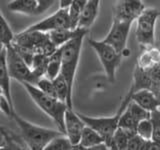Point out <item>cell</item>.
<instances>
[{"instance_id":"cell-1","label":"cell","mask_w":160,"mask_h":150,"mask_svg":"<svg viewBox=\"0 0 160 150\" xmlns=\"http://www.w3.org/2000/svg\"><path fill=\"white\" fill-rule=\"evenodd\" d=\"M21 84L24 86L25 90L29 94V96L36 103L37 106L47 116H49L53 120L54 123L58 127V130L64 133L65 131L64 116H65V112L68 109L67 104L61 101V100L42 92L36 85L30 84L28 82H23Z\"/></svg>"},{"instance_id":"cell-2","label":"cell","mask_w":160,"mask_h":150,"mask_svg":"<svg viewBox=\"0 0 160 150\" xmlns=\"http://www.w3.org/2000/svg\"><path fill=\"white\" fill-rule=\"evenodd\" d=\"M12 119L16 122L26 146L31 150H44L53 138L64 134L60 130H53L35 125L20 117L16 112L13 114Z\"/></svg>"},{"instance_id":"cell-3","label":"cell","mask_w":160,"mask_h":150,"mask_svg":"<svg viewBox=\"0 0 160 150\" xmlns=\"http://www.w3.org/2000/svg\"><path fill=\"white\" fill-rule=\"evenodd\" d=\"M87 33L88 31L80 33L76 37L60 46V49H61V71H60V74L66 80L69 91L71 94L73 92L75 75H76L80 55H81L83 39Z\"/></svg>"},{"instance_id":"cell-4","label":"cell","mask_w":160,"mask_h":150,"mask_svg":"<svg viewBox=\"0 0 160 150\" xmlns=\"http://www.w3.org/2000/svg\"><path fill=\"white\" fill-rule=\"evenodd\" d=\"M130 100H131L130 99V96L128 94H126V96H125V98L122 100L121 104H120L116 114H114L113 116H110V117H91V116H87V115H84V114H80V113L78 114L80 118L83 120L85 125L91 127L92 129H94L95 131H97L101 135L102 138L104 139V142L107 145L108 149H110L113 134L115 132V130L118 127V120L120 117V114H121L123 110L126 108Z\"/></svg>"},{"instance_id":"cell-5","label":"cell","mask_w":160,"mask_h":150,"mask_svg":"<svg viewBox=\"0 0 160 150\" xmlns=\"http://www.w3.org/2000/svg\"><path fill=\"white\" fill-rule=\"evenodd\" d=\"M13 44L17 46L26 48L33 51L34 53H42L50 56L55 52L58 47L51 41L48 32L31 31V30H23L16 35H14Z\"/></svg>"},{"instance_id":"cell-6","label":"cell","mask_w":160,"mask_h":150,"mask_svg":"<svg viewBox=\"0 0 160 150\" xmlns=\"http://www.w3.org/2000/svg\"><path fill=\"white\" fill-rule=\"evenodd\" d=\"M88 43L97 54L109 82L114 83L115 79H116V71L121 63L122 54L119 53L113 46L103 40L89 38Z\"/></svg>"},{"instance_id":"cell-7","label":"cell","mask_w":160,"mask_h":150,"mask_svg":"<svg viewBox=\"0 0 160 150\" xmlns=\"http://www.w3.org/2000/svg\"><path fill=\"white\" fill-rule=\"evenodd\" d=\"M160 16V11L156 8H145L136 21L135 36L137 42L143 48L155 46V27Z\"/></svg>"},{"instance_id":"cell-8","label":"cell","mask_w":160,"mask_h":150,"mask_svg":"<svg viewBox=\"0 0 160 150\" xmlns=\"http://www.w3.org/2000/svg\"><path fill=\"white\" fill-rule=\"evenodd\" d=\"M6 63L10 77L17 80L18 82H28L36 84L38 78L35 76L31 67L20 56L13 44L6 47Z\"/></svg>"},{"instance_id":"cell-9","label":"cell","mask_w":160,"mask_h":150,"mask_svg":"<svg viewBox=\"0 0 160 150\" xmlns=\"http://www.w3.org/2000/svg\"><path fill=\"white\" fill-rule=\"evenodd\" d=\"M131 22L112 19V25L106 37L103 39V41L110 44L119 53L122 54L127 46V40L129 37L130 30H131Z\"/></svg>"},{"instance_id":"cell-10","label":"cell","mask_w":160,"mask_h":150,"mask_svg":"<svg viewBox=\"0 0 160 150\" xmlns=\"http://www.w3.org/2000/svg\"><path fill=\"white\" fill-rule=\"evenodd\" d=\"M145 8L142 0H116L112 10V18L133 23Z\"/></svg>"},{"instance_id":"cell-11","label":"cell","mask_w":160,"mask_h":150,"mask_svg":"<svg viewBox=\"0 0 160 150\" xmlns=\"http://www.w3.org/2000/svg\"><path fill=\"white\" fill-rule=\"evenodd\" d=\"M60 28H71L67 8H59L52 15L32 24L26 30H35L41 32H50Z\"/></svg>"},{"instance_id":"cell-12","label":"cell","mask_w":160,"mask_h":150,"mask_svg":"<svg viewBox=\"0 0 160 150\" xmlns=\"http://www.w3.org/2000/svg\"><path fill=\"white\" fill-rule=\"evenodd\" d=\"M64 125V134L68 137L73 146L77 145L80 141L82 131L85 127V123L83 122V120L80 118L78 113L73 111V109L68 108L65 112Z\"/></svg>"},{"instance_id":"cell-13","label":"cell","mask_w":160,"mask_h":150,"mask_svg":"<svg viewBox=\"0 0 160 150\" xmlns=\"http://www.w3.org/2000/svg\"><path fill=\"white\" fill-rule=\"evenodd\" d=\"M127 94L130 96V99L132 101L137 103L144 109L148 110L149 112H152L155 109L160 108L156 97L150 89H140L133 93L128 92Z\"/></svg>"},{"instance_id":"cell-14","label":"cell","mask_w":160,"mask_h":150,"mask_svg":"<svg viewBox=\"0 0 160 150\" xmlns=\"http://www.w3.org/2000/svg\"><path fill=\"white\" fill-rule=\"evenodd\" d=\"M100 2H101V0H87L81 13V16H80L77 27L89 30L98 16Z\"/></svg>"},{"instance_id":"cell-15","label":"cell","mask_w":160,"mask_h":150,"mask_svg":"<svg viewBox=\"0 0 160 150\" xmlns=\"http://www.w3.org/2000/svg\"><path fill=\"white\" fill-rule=\"evenodd\" d=\"M84 31H88V29L84 28H60L56 30H52V31L48 32L49 37L51 39V41L55 44L56 47L62 46L63 44L70 41L74 37H76L77 35L82 33Z\"/></svg>"},{"instance_id":"cell-16","label":"cell","mask_w":160,"mask_h":150,"mask_svg":"<svg viewBox=\"0 0 160 150\" xmlns=\"http://www.w3.org/2000/svg\"><path fill=\"white\" fill-rule=\"evenodd\" d=\"M10 77L7 63H6V49L0 53V88L2 90V93L10 104L13 105L12 95H11V85H10ZM14 106V105H13Z\"/></svg>"},{"instance_id":"cell-17","label":"cell","mask_w":160,"mask_h":150,"mask_svg":"<svg viewBox=\"0 0 160 150\" xmlns=\"http://www.w3.org/2000/svg\"><path fill=\"white\" fill-rule=\"evenodd\" d=\"M151 85L152 80L149 73V69L140 68L136 65L133 71V81L128 92L133 93L140 89H150Z\"/></svg>"},{"instance_id":"cell-18","label":"cell","mask_w":160,"mask_h":150,"mask_svg":"<svg viewBox=\"0 0 160 150\" xmlns=\"http://www.w3.org/2000/svg\"><path fill=\"white\" fill-rule=\"evenodd\" d=\"M102 142H104V139L102 138L101 135L91 127L85 125L80 141L77 145L73 146V149H91L95 145L100 144Z\"/></svg>"},{"instance_id":"cell-19","label":"cell","mask_w":160,"mask_h":150,"mask_svg":"<svg viewBox=\"0 0 160 150\" xmlns=\"http://www.w3.org/2000/svg\"><path fill=\"white\" fill-rule=\"evenodd\" d=\"M7 8L14 13L37 16L36 0H12L8 3Z\"/></svg>"},{"instance_id":"cell-20","label":"cell","mask_w":160,"mask_h":150,"mask_svg":"<svg viewBox=\"0 0 160 150\" xmlns=\"http://www.w3.org/2000/svg\"><path fill=\"white\" fill-rule=\"evenodd\" d=\"M160 60V49L155 46L144 48L137 58L136 65L143 69H150Z\"/></svg>"},{"instance_id":"cell-21","label":"cell","mask_w":160,"mask_h":150,"mask_svg":"<svg viewBox=\"0 0 160 150\" xmlns=\"http://www.w3.org/2000/svg\"><path fill=\"white\" fill-rule=\"evenodd\" d=\"M53 84L56 92V97L67 104L68 108L73 109V103H72V94L70 93L68 85L65 78L61 74H59L56 78L53 79Z\"/></svg>"},{"instance_id":"cell-22","label":"cell","mask_w":160,"mask_h":150,"mask_svg":"<svg viewBox=\"0 0 160 150\" xmlns=\"http://www.w3.org/2000/svg\"><path fill=\"white\" fill-rule=\"evenodd\" d=\"M60 71H61V49L58 47L55 52L49 56L45 76L53 80L60 74Z\"/></svg>"},{"instance_id":"cell-23","label":"cell","mask_w":160,"mask_h":150,"mask_svg":"<svg viewBox=\"0 0 160 150\" xmlns=\"http://www.w3.org/2000/svg\"><path fill=\"white\" fill-rule=\"evenodd\" d=\"M134 132H130L128 130H125L123 128L117 127L113 134L111 147L110 149L114 150H125L127 149V144L130 137L134 135Z\"/></svg>"},{"instance_id":"cell-24","label":"cell","mask_w":160,"mask_h":150,"mask_svg":"<svg viewBox=\"0 0 160 150\" xmlns=\"http://www.w3.org/2000/svg\"><path fill=\"white\" fill-rule=\"evenodd\" d=\"M87 0H72L71 4L69 5L68 9V15L70 19V25L71 28H77L78 22L81 13L83 11V8L86 4Z\"/></svg>"},{"instance_id":"cell-25","label":"cell","mask_w":160,"mask_h":150,"mask_svg":"<svg viewBox=\"0 0 160 150\" xmlns=\"http://www.w3.org/2000/svg\"><path fill=\"white\" fill-rule=\"evenodd\" d=\"M49 56L42 53H35L34 57L31 63V69L34 73V75L38 79L45 76V72H46V67L48 64Z\"/></svg>"},{"instance_id":"cell-26","label":"cell","mask_w":160,"mask_h":150,"mask_svg":"<svg viewBox=\"0 0 160 150\" xmlns=\"http://www.w3.org/2000/svg\"><path fill=\"white\" fill-rule=\"evenodd\" d=\"M138 122L139 121L129 112V110L125 108L122 111V113L120 114V117L118 120V127L128 130L130 132L136 133Z\"/></svg>"},{"instance_id":"cell-27","label":"cell","mask_w":160,"mask_h":150,"mask_svg":"<svg viewBox=\"0 0 160 150\" xmlns=\"http://www.w3.org/2000/svg\"><path fill=\"white\" fill-rule=\"evenodd\" d=\"M73 145L65 134L58 135L50 141L44 150H71Z\"/></svg>"},{"instance_id":"cell-28","label":"cell","mask_w":160,"mask_h":150,"mask_svg":"<svg viewBox=\"0 0 160 150\" xmlns=\"http://www.w3.org/2000/svg\"><path fill=\"white\" fill-rule=\"evenodd\" d=\"M14 39V34L10 28L9 24L7 23L6 19L4 18L2 13L0 12V40L3 42L5 47L12 44Z\"/></svg>"},{"instance_id":"cell-29","label":"cell","mask_w":160,"mask_h":150,"mask_svg":"<svg viewBox=\"0 0 160 150\" xmlns=\"http://www.w3.org/2000/svg\"><path fill=\"white\" fill-rule=\"evenodd\" d=\"M153 128H154V126H153L151 119L150 118L143 119V120H140L138 122L137 128H136V133L140 137L145 140H151Z\"/></svg>"},{"instance_id":"cell-30","label":"cell","mask_w":160,"mask_h":150,"mask_svg":"<svg viewBox=\"0 0 160 150\" xmlns=\"http://www.w3.org/2000/svg\"><path fill=\"white\" fill-rule=\"evenodd\" d=\"M126 109L129 110V112L131 113L133 116L138 120V121L143 120V119L150 118V113L151 112H149L148 110L144 109L143 107H141L137 103L132 101V100H130V101L128 102Z\"/></svg>"},{"instance_id":"cell-31","label":"cell","mask_w":160,"mask_h":150,"mask_svg":"<svg viewBox=\"0 0 160 150\" xmlns=\"http://www.w3.org/2000/svg\"><path fill=\"white\" fill-rule=\"evenodd\" d=\"M35 85H36L42 92L46 93L47 95H50V96H52V97L57 98L56 92H55V88H54V84H53V80L47 78L46 76H43L38 79V81Z\"/></svg>"},{"instance_id":"cell-32","label":"cell","mask_w":160,"mask_h":150,"mask_svg":"<svg viewBox=\"0 0 160 150\" xmlns=\"http://www.w3.org/2000/svg\"><path fill=\"white\" fill-rule=\"evenodd\" d=\"M146 142H147V140L141 138L137 133H135L129 139L128 144H127V149L128 150H144Z\"/></svg>"},{"instance_id":"cell-33","label":"cell","mask_w":160,"mask_h":150,"mask_svg":"<svg viewBox=\"0 0 160 150\" xmlns=\"http://www.w3.org/2000/svg\"><path fill=\"white\" fill-rule=\"evenodd\" d=\"M0 110H1L7 117L11 118V119H12L13 114L15 113L14 106L10 104V102L8 101L7 98L5 97L3 94L0 96Z\"/></svg>"},{"instance_id":"cell-34","label":"cell","mask_w":160,"mask_h":150,"mask_svg":"<svg viewBox=\"0 0 160 150\" xmlns=\"http://www.w3.org/2000/svg\"><path fill=\"white\" fill-rule=\"evenodd\" d=\"M55 0H36L37 2V15H41L52 7Z\"/></svg>"},{"instance_id":"cell-35","label":"cell","mask_w":160,"mask_h":150,"mask_svg":"<svg viewBox=\"0 0 160 150\" xmlns=\"http://www.w3.org/2000/svg\"><path fill=\"white\" fill-rule=\"evenodd\" d=\"M150 119L153 123V126L160 129V108L155 109L154 111L150 113Z\"/></svg>"},{"instance_id":"cell-36","label":"cell","mask_w":160,"mask_h":150,"mask_svg":"<svg viewBox=\"0 0 160 150\" xmlns=\"http://www.w3.org/2000/svg\"><path fill=\"white\" fill-rule=\"evenodd\" d=\"M150 90L154 93L155 97H156L157 101L159 103V107H160V82L158 83H153L150 87Z\"/></svg>"},{"instance_id":"cell-37","label":"cell","mask_w":160,"mask_h":150,"mask_svg":"<svg viewBox=\"0 0 160 150\" xmlns=\"http://www.w3.org/2000/svg\"><path fill=\"white\" fill-rule=\"evenodd\" d=\"M72 0H59V8H68Z\"/></svg>"},{"instance_id":"cell-38","label":"cell","mask_w":160,"mask_h":150,"mask_svg":"<svg viewBox=\"0 0 160 150\" xmlns=\"http://www.w3.org/2000/svg\"><path fill=\"white\" fill-rule=\"evenodd\" d=\"M5 141H6V139H5V136H3V135L1 134V131H0V148H3L6 146V143H5Z\"/></svg>"},{"instance_id":"cell-39","label":"cell","mask_w":160,"mask_h":150,"mask_svg":"<svg viewBox=\"0 0 160 150\" xmlns=\"http://www.w3.org/2000/svg\"><path fill=\"white\" fill-rule=\"evenodd\" d=\"M6 49V47H5V45L3 44V42L1 41V40H0V53H1L3 50H5Z\"/></svg>"},{"instance_id":"cell-40","label":"cell","mask_w":160,"mask_h":150,"mask_svg":"<svg viewBox=\"0 0 160 150\" xmlns=\"http://www.w3.org/2000/svg\"><path fill=\"white\" fill-rule=\"evenodd\" d=\"M3 93H2V90H1V88H0V96H1Z\"/></svg>"}]
</instances>
